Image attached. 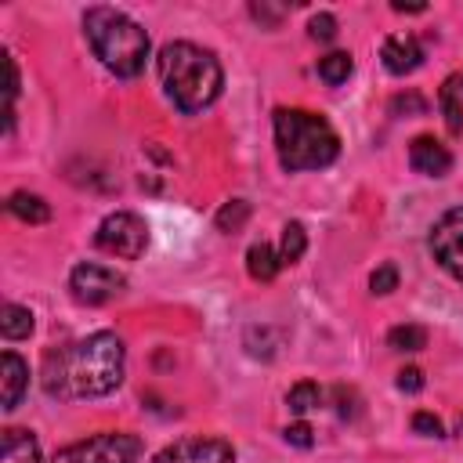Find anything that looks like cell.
<instances>
[{
  "label": "cell",
  "mask_w": 463,
  "mask_h": 463,
  "mask_svg": "<svg viewBox=\"0 0 463 463\" xmlns=\"http://www.w3.org/2000/svg\"><path fill=\"white\" fill-rule=\"evenodd\" d=\"M127 347L116 333L101 329L43 358V391L51 398H101L123 383Z\"/></svg>",
  "instance_id": "6da1fadb"
},
{
  "label": "cell",
  "mask_w": 463,
  "mask_h": 463,
  "mask_svg": "<svg viewBox=\"0 0 463 463\" xmlns=\"http://www.w3.org/2000/svg\"><path fill=\"white\" fill-rule=\"evenodd\" d=\"M156 72H159L163 94L188 116L210 109L224 87V69H221L217 54L199 43H188V40L166 43L156 58Z\"/></svg>",
  "instance_id": "7a4b0ae2"
},
{
  "label": "cell",
  "mask_w": 463,
  "mask_h": 463,
  "mask_svg": "<svg viewBox=\"0 0 463 463\" xmlns=\"http://www.w3.org/2000/svg\"><path fill=\"white\" fill-rule=\"evenodd\" d=\"M275 152L282 170H322L340 156V137L318 112L307 109H275Z\"/></svg>",
  "instance_id": "3957f363"
},
{
  "label": "cell",
  "mask_w": 463,
  "mask_h": 463,
  "mask_svg": "<svg viewBox=\"0 0 463 463\" xmlns=\"http://www.w3.org/2000/svg\"><path fill=\"white\" fill-rule=\"evenodd\" d=\"M83 33H87V43H90L94 58L109 72L130 80V76H137L145 69V61H148V33L130 14H123L116 7H90L83 14Z\"/></svg>",
  "instance_id": "277c9868"
},
{
  "label": "cell",
  "mask_w": 463,
  "mask_h": 463,
  "mask_svg": "<svg viewBox=\"0 0 463 463\" xmlns=\"http://www.w3.org/2000/svg\"><path fill=\"white\" fill-rule=\"evenodd\" d=\"M137 456H141V441L134 434L109 430L58 449L51 463H134Z\"/></svg>",
  "instance_id": "5b68a950"
},
{
  "label": "cell",
  "mask_w": 463,
  "mask_h": 463,
  "mask_svg": "<svg viewBox=\"0 0 463 463\" xmlns=\"http://www.w3.org/2000/svg\"><path fill=\"white\" fill-rule=\"evenodd\" d=\"M94 246L109 257H119V260H137L148 246V224L134 213V210H116L109 213L98 232H94Z\"/></svg>",
  "instance_id": "8992f818"
},
{
  "label": "cell",
  "mask_w": 463,
  "mask_h": 463,
  "mask_svg": "<svg viewBox=\"0 0 463 463\" xmlns=\"http://www.w3.org/2000/svg\"><path fill=\"white\" fill-rule=\"evenodd\" d=\"M127 279L116 271V268H105V264H94V260H83L69 271V293L76 304H87V307H98V304H109L123 293Z\"/></svg>",
  "instance_id": "52a82bcc"
},
{
  "label": "cell",
  "mask_w": 463,
  "mask_h": 463,
  "mask_svg": "<svg viewBox=\"0 0 463 463\" xmlns=\"http://www.w3.org/2000/svg\"><path fill=\"white\" fill-rule=\"evenodd\" d=\"M430 257L445 275L463 282V206L445 210L430 228Z\"/></svg>",
  "instance_id": "ba28073f"
},
{
  "label": "cell",
  "mask_w": 463,
  "mask_h": 463,
  "mask_svg": "<svg viewBox=\"0 0 463 463\" xmlns=\"http://www.w3.org/2000/svg\"><path fill=\"white\" fill-rule=\"evenodd\" d=\"M152 463H235V449L213 434L177 438L152 456Z\"/></svg>",
  "instance_id": "9c48e42d"
},
{
  "label": "cell",
  "mask_w": 463,
  "mask_h": 463,
  "mask_svg": "<svg viewBox=\"0 0 463 463\" xmlns=\"http://www.w3.org/2000/svg\"><path fill=\"white\" fill-rule=\"evenodd\" d=\"M409 166H412L416 174H423V177H445V174L452 170V152H449L438 137L420 134V137H412V145H409Z\"/></svg>",
  "instance_id": "30bf717a"
},
{
  "label": "cell",
  "mask_w": 463,
  "mask_h": 463,
  "mask_svg": "<svg viewBox=\"0 0 463 463\" xmlns=\"http://www.w3.org/2000/svg\"><path fill=\"white\" fill-rule=\"evenodd\" d=\"M380 58H383V69L391 76H405L412 69L423 65V43L409 33H398V36H387L383 47H380Z\"/></svg>",
  "instance_id": "8fae6325"
},
{
  "label": "cell",
  "mask_w": 463,
  "mask_h": 463,
  "mask_svg": "<svg viewBox=\"0 0 463 463\" xmlns=\"http://www.w3.org/2000/svg\"><path fill=\"white\" fill-rule=\"evenodd\" d=\"M25 391H29V365L14 351H4V358H0V402H4V412L18 409Z\"/></svg>",
  "instance_id": "7c38bea8"
},
{
  "label": "cell",
  "mask_w": 463,
  "mask_h": 463,
  "mask_svg": "<svg viewBox=\"0 0 463 463\" xmlns=\"http://www.w3.org/2000/svg\"><path fill=\"white\" fill-rule=\"evenodd\" d=\"M0 449H4V463H40V445L22 427H7L0 438Z\"/></svg>",
  "instance_id": "4fadbf2b"
},
{
  "label": "cell",
  "mask_w": 463,
  "mask_h": 463,
  "mask_svg": "<svg viewBox=\"0 0 463 463\" xmlns=\"http://www.w3.org/2000/svg\"><path fill=\"white\" fill-rule=\"evenodd\" d=\"M7 213L25 221V224H47L51 221V206L36 192H11L7 195Z\"/></svg>",
  "instance_id": "5bb4252c"
},
{
  "label": "cell",
  "mask_w": 463,
  "mask_h": 463,
  "mask_svg": "<svg viewBox=\"0 0 463 463\" xmlns=\"http://www.w3.org/2000/svg\"><path fill=\"white\" fill-rule=\"evenodd\" d=\"M279 268H282V257H279V250L271 242H253L246 250V271H250V279L271 282L279 275Z\"/></svg>",
  "instance_id": "9a60e30c"
},
{
  "label": "cell",
  "mask_w": 463,
  "mask_h": 463,
  "mask_svg": "<svg viewBox=\"0 0 463 463\" xmlns=\"http://www.w3.org/2000/svg\"><path fill=\"white\" fill-rule=\"evenodd\" d=\"M0 333H4L7 340L29 336V333H33V311L22 307V304H4V311H0Z\"/></svg>",
  "instance_id": "2e32d148"
},
{
  "label": "cell",
  "mask_w": 463,
  "mask_h": 463,
  "mask_svg": "<svg viewBox=\"0 0 463 463\" xmlns=\"http://www.w3.org/2000/svg\"><path fill=\"white\" fill-rule=\"evenodd\" d=\"M351 69H354V61H351L347 51H333V54L318 58V80L329 83V87H340L351 76Z\"/></svg>",
  "instance_id": "e0dca14e"
},
{
  "label": "cell",
  "mask_w": 463,
  "mask_h": 463,
  "mask_svg": "<svg viewBox=\"0 0 463 463\" xmlns=\"http://www.w3.org/2000/svg\"><path fill=\"white\" fill-rule=\"evenodd\" d=\"M387 347L405 351V354L423 351V347H427V329H423V326H412V322L394 326V329H387Z\"/></svg>",
  "instance_id": "ac0fdd59"
},
{
  "label": "cell",
  "mask_w": 463,
  "mask_h": 463,
  "mask_svg": "<svg viewBox=\"0 0 463 463\" xmlns=\"http://www.w3.org/2000/svg\"><path fill=\"white\" fill-rule=\"evenodd\" d=\"M304 250H307V232H304L300 221H289V224L282 228V242H279L282 264H297V260L304 257Z\"/></svg>",
  "instance_id": "d6986e66"
},
{
  "label": "cell",
  "mask_w": 463,
  "mask_h": 463,
  "mask_svg": "<svg viewBox=\"0 0 463 463\" xmlns=\"http://www.w3.org/2000/svg\"><path fill=\"white\" fill-rule=\"evenodd\" d=\"M318 402H322V391H318V383H311V380H300V383H293V387L286 391V405H289V412H297V416H307L311 409H318Z\"/></svg>",
  "instance_id": "ffe728a7"
},
{
  "label": "cell",
  "mask_w": 463,
  "mask_h": 463,
  "mask_svg": "<svg viewBox=\"0 0 463 463\" xmlns=\"http://www.w3.org/2000/svg\"><path fill=\"white\" fill-rule=\"evenodd\" d=\"M246 221H250V203H246V199H228V203L217 210V217H213L217 232H239Z\"/></svg>",
  "instance_id": "44dd1931"
},
{
  "label": "cell",
  "mask_w": 463,
  "mask_h": 463,
  "mask_svg": "<svg viewBox=\"0 0 463 463\" xmlns=\"http://www.w3.org/2000/svg\"><path fill=\"white\" fill-rule=\"evenodd\" d=\"M456 90H459V83H456V76H449L445 87H441V112H445L449 134H463V109L456 101Z\"/></svg>",
  "instance_id": "7402d4cb"
},
{
  "label": "cell",
  "mask_w": 463,
  "mask_h": 463,
  "mask_svg": "<svg viewBox=\"0 0 463 463\" xmlns=\"http://www.w3.org/2000/svg\"><path fill=\"white\" fill-rule=\"evenodd\" d=\"M369 289H373V293H391V289H398V268H394V264H380V268L369 275Z\"/></svg>",
  "instance_id": "603a6c76"
},
{
  "label": "cell",
  "mask_w": 463,
  "mask_h": 463,
  "mask_svg": "<svg viewBox=\"0 0 463 463\" xmlns=\"http://www.w3.org/2000/svg\"><path fill=\"white\" fill-rule=\"evenodd\" d=\"M412 430H416V434H423V438H441V434H445L441 420H438L434 412H427V409L412 412Z\"/></svg>",
  "instance_id": "cb8c5ba5"
},
{
  "label": "cell",
  "mask_w": 463,
  "mask_h": 463,
  "mask_svg": "<svg viewBox=\"0 0 463 463\" xmlns=\"http://www.w3.org/2000/svg\"><path fill=\"white\" fill-rule=\"evenodd\" d=\"M307 33H311V40H333V36H336V18H333L329 11H322V14H311V22H307Z\"/></svg>",
  "instance_id": "d4e9b609"
},
{
  "label": "cell",
  "mask_w": 463,
  "mask_h": 463,
  "mask_svg": "<svg viewBox=\"0 0 463 463\" xmlns=\"http://www.w3.org/2000/svg\"><path fill=\"white\" fill-rule=\"evenodd\" d=\"M282 438H286L289 445H297V449H311V445H315V430H311L307 423H289V427L282 430Z\"/></svg>",
  "instance_id": "484cf974"
},
{
  "label": "cell",
  "mask_w": 463,
  "mask_h": 463,
  "mask_svg": "<svg viewBox=\"0 0 463 463\" xmlns=\"http://www.w3.org/2000/svg\"><path fill=\"white\" fill-rule=\"evenodd\" d=\"M250 14H253L260 25H279L282 14H286V7H271L268 0H260V4H250Z\"/></svg>",
  "instance_id": "4316f807"
},
{
  "label": "cell",
  "mask_w": 463,
  "mask_h": 463,
  "mask_svg": "<svg viewBox=\"0 0 463 463\" xmlns=\"http://www.w3.org/2000/svg\"><path fill=\"white\" fill-rule=\"evenodd\" d=\"M423 387V369H416V365H405L402 373H398V391H405V394H416Z\"/></svg>",
  "instance_id": "83f0119b"
},
{
  "label": "cell",
  "mask_w": 463,
  "mask_h": 463,
  "mask_svg": "<svg viewBox=\"0 0 463 463\" xmlns=\"http://www.w3.org/2000/svg\"><path fill=\"white\" fill-rule=\"evenodd\" d=\"M423 109H427V101L420 94H398V98H391V112H423Z\"/></svg>",
  "instance_id": "f1b7e54d"
},
{
  "label": "cell",
  "mask_w": 463,
  "mask_h": 463,
  "mask_svg": "<svg viewBox=\"0 0 463 463\" xmlns=\"http://www.w3.org/2000/svg\"><path fill=\"white\" fill-rule=\"evenodd\" d=\"M394 11L398 14H420V11H427L423 4H394Z\"/></svg>",
  "instance_id": "f546056e"
}]
</instances>
